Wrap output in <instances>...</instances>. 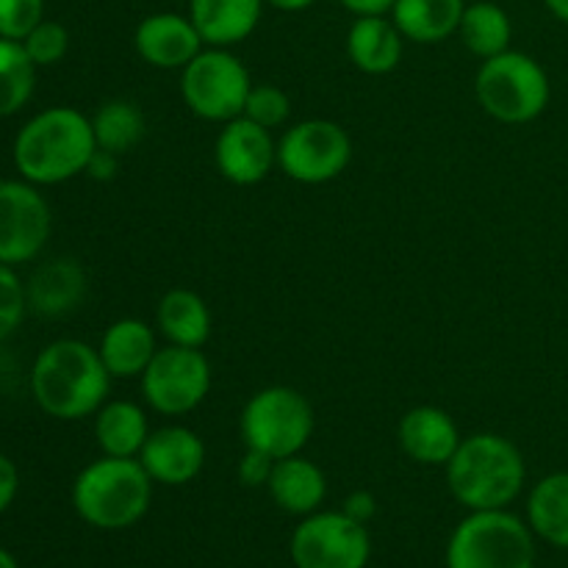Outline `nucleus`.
<instances>
[{"instance_id": "bb28decb", "label": "nucleus", "mask_w": 568, "mask_h": 568, "mask_svg": "<svg viewBox=\"0 0 568 568\" xmlns=\"http://www.w3.org/2000/svg\"><path fill=\"white\" fill-rule=\"evenodd\" d=\"M92 128L100 150L122 155L142 142L148 122H144L142 109L131 100H109L94 111Z\"/></svg>"}, {"instance_id": "2eb2a0df", "label": "nucleus", "mask_w": 568, "mask_h": 568, "mask_svg": "<svg viewBox=\"0 0 568 568\" xmlns=\"http://www.w3.org/2000/svg\"><path fill=\"white\" fill-rule=\"evenodd\" d=\"M139 464L144 466L153 483L161 486H186L203 471L205 444L192 427L166 425L150 433L139 453Z\"/></svg>"}, {"instance_id": "9d476101", "label": "nucleus", "mask_w": 568, "mask_h": 568, "mask_svg": "<svg viewBox=\"0 0 568 568\" xmlns=\"http://www.w3.org/2000/svg\"><path fill=\"white\" fill-rule=\"evenodd\" d=\"M288 549L297 568H366L372 538L364 521L344 510H316L294 527Z\"/></svg>"}, {"instance_id": "cd10ccee", "label": "nucleus", "mask_w": 568, "mask_h": 568, "mask_svg": "<svg viewBox=\"0 0 568 568\" xmlns=\"http://www.w3.org/2000/svg\"><path fill=\"white\" fill-rule=\"evenodd\" d=\"M37 70L22 42L0 37V120L26 109L37 89Z\"/></svg>"}, {"instance_id": "0eeeda50", "label": "nucleus", "mask_w": 568, "mask_h": 568, "mask_svg": "<svg viewBox=\"0 0 568 568\" xmlns=\"http://www.w3.org/2000/svg\"><path fill=\"white\" fill-rule=\"evenodd\" d=\"M239 427H242L244 447L281 460L308 447L316 416L308 397L297 388L266 386L244 403Z\"/></svg>"}, {"instance_id": "393cba45", "label": "nucleus", "mask_w": 568, "mask_h": 568, "mask_svg": "<svg viewBox=\"0 0 568 568\" xmlns=\"http://www.w3.org/2000/svg\"><path fill=\"white\" fill-rule=\"evenodd\" d=\"M527 525L541 541L568 549V471L541 477L527 497Z\"/></svg>"}, {"instance_id": "c9c22d12", "label": "nucleus", "mask_w": 568, "mask_h": 568, "mask_svg": "<svg viewBox=\"0 0 568 568\" xmlns=\"http://www.w3.org/2000/svg\"><path fill=\"white\" fill-rule=\"evenodd\" d=\"M344 514H349L353 516V519H358V521H369L372 516H375V510H377V503H375V497H372L369 491H355V494H349L347 499H344Z\"/></svg>"}, {"instance_id": "4c0bfd02", "label": "nucleus", "mask_w": 568, "mask_h": 568, "mask_svg": "<svg viewBox=\"0 0 568 568\" xmlns=\"http://www.w3.org/2000/svg\"><path fill=\"white\" fill-rule=\"evenodd\" d=\"M264 3H270L272 9H277V11H305V9H311L316 0H264Z\"/></svg>"}, {"instance_id": "f257e3e1", "label": "nucleus", "mask_w": 568, "mask_h": 568, "mask_svg": "<svg viewBox=\"0 0 568 568\" xmlns=\"http://www.w3.org/2000/svg\"><path fill=\"white\" fill-rule=\"evenodd\" d=\"M111 381L98 347L81 338H55L33 358L31 397L50 419L81 422L109 403Z\"/></svg>"}, {"instance_id": "ddd939ff", "label": "nucleus", "mask_w": 568, "mask_h": 568, "mask_svg": "<svg viewBox=\"0 0 568 568\" xmlns=\"http://www.w3.org/2000/svg\"><path fill=\"white\" fill-rule=\"evenodd\" d=\"M216 170L236 186H255L266 181L277 164V142L272 131L255 125L247 116L225 122L214 144Z\"/></svg>"}, {"instance_id": "5701e85b", "label": "nucleus", "mask_w": 568, "mask_h": 568, "mask_svg": "<svg viewBox=\"0 0 568 568\" xmlns=\"http://www.w3.org/2000/svg\"><path fill=\"white\" fill-rule=\"evenodd\" d=\"M26 292L28 308L44 316H61L67 311L78 308V303L83 300L87 275H83L81 264H75L72 258H55L33 272Z\"/></svg>"}, {"instance_id": "1a4fd4ad", "label": "nucleus", "mask_w": 568, "mask_h": 568, "mask_svg": "<svg viewBox=\"0 0 568 568\" xmlns=\"http://www.w3.org/2000/svg\"><path fill=\"white\" fill-rule=\"evenodd\" d=\"M142 383L148 408L161 416H186L205 403L211 392V364L197 347L166 344L153 355Z\"/></svg>"}, {"instance_id": "6ab92c4d", "label": "nucleus", "mask_w": 568, "mask_h": 568, "mask_svg": "<svg viewBox=\"0 0 568 568\" xmlns=\"http://www.w3.org/2000/svg\"><path fill=\"white\" fill-rule=\"evenodd\" d=\"M98 353L111 377L131 381V377L144 375L153 355L159 353V344H155V333L148 322L125 316V320H116L105 327Z\"/></svg>"}, {"instance_id": "58836bf2", "label": "nucleus", "mask_w": 568, "mask_h": 568, "mask_svg": "<svg viewBox=\"0 0 568 568\" xmlns=\"http://www.w3.org/2000/svg\"><path fill=\"white\" fill-rule=\"evenodd\" d=\"M544 3L560 22H568V0H544Z\"/></svg>"}, {"instance_id": "4468645a", "label": "nucleus", "mask_w": 568, "mask_h": 568, "mask_svg": "<svg viewBox=\"0 0 568 568\" xmlns=\"http://www.w3.org/2000/svg\"><path fill=\"white\" fill-rule=\"evenodd\" d=\"M203 37L192 17L175 11L148 14L133 31V48L155 70H183L203 50Z\"/></svg>"}, {"instance_id": "c756f323", "label": "nucleus", "mask_w": 568, "mask_h": 568, "mask_svg": "<svg viewBox=\"0 0 568 568\" xmlns=\"http://www.w3.org/2000/svg\"><path fill=\"white\" fill-rule=\"evenodd\" d=\"M22 48L31 55V61L37 67H53L70 50V33L61 22L55 20H42L26 39H22Z\"/></svg>"}, {"instance_id": "f3484780", "label": "nucleus", "mask_w": 568, "mask_h": 568, "mask_svg": "<svg viewBox=\"0 0 568 568\" xmlns=\"http://www.w3.org/2000/svg\"><path fill=\"white\" fill-rule=\"evenodd\" d=\"M264 0H189V17L209 48H233L253 37Z\"/></svg>"}, {"instance_id": "4be33fe9", "label": "nucleus", "mask_w": 568, "mask_h": 568, "mask_svg": "<svg viewBox=\"0 0 568 568\" xmlns=\"http://www.w3.org/2000/svg\"><path fill=\"white\" fill-rule=\"evenodd\" d=\"M464 9V0H394L388 14L405 39L436 44L458 33Z\"/></svg>"}, {"instance_id": "6e6552de", "label": "nucleus", "mask_w": 568, "mask_h": 568, "mask_svg": "<svg viewBox=\"0 0 568 568\" xmlns=\"http://www.w3.org/2000/svg\"><path fill=\"white\" fill-rule=\"evenodd\" d=\"M253 89L250 70L227 48H203L181 70V98L205 122H231L244 114Z\"/></svg>"}, {"instance_id": "72a5a7b5", "label": "nucleus", "mask_w": 568, "mask_h": 568, "mask_svg": "<svg viewBox=\"0 0 568 568\" xmlns=\"http://www.w3.org/2000/svg\"><path fill=\"white\" fill-rule=\"evenodd\" d=\"M17 491H20V469H17V464L9 455L0 453V514L11 508Z\"/></svg>"}, {"instance_id": "2f4dec72", "label": "nucleus", "mask_w": 568, "mask_h": 568, "mask_svg": "<svg viewBox=\"0 0 568 568\" xmlns=\"http://www.w3.org/2000/svg\"><path fill=\"white\" fill-rule=\"evenodd\" d=\"M44 20V0H0V37L22 42Z\"/></svg>"}, {"instance_id": "20e7f679", "label": "nucleus", "mask_w": 568, "mask_h": 568, "mask_svg": "<svg viewBox=\"0 0 568 568\" xmlns=\"http://www.w3.org/2000/svg\"><path fill=\"white\" fill-rule=\"evenodd\" d=\"M153 505V477L139 458L92 460L72 480V508L98 530H128Z\"/></svg>"}, {"instance_id": "ea45409f", "label": "nucleus", "mask_w": 568, "mask_h": 568, "mask_svg": "<svg viewBox=\"0 0 568 568\" xmlns=\"http://www.w3.org/2000/svg\"><path fill=\"white\" fill-rule=\"evenodd\" d=\"M0 568H20L17 566L14 555H11L9 549H0Z\"/></svg>"}, {"instance_id": "aec40b11", "label": "nucleus", "mask_w": 568, "mask_h": 568, "mask_svg": "<svg viewBox=\"0 0 568 568\" xmlns=\"http://www.w3.org/2000/svg\"><path fill=\"white\" fill-rule=\"evenodd\" d=\"M405 37L386 14L358 17L347 31V55L366 75H388L403 59Z\"/></svg>"}, {"instance_id": "e433bc0d", "label": "nucleus", "mask_w": 568, "mask_h": 568, "mask_svg": "<svg viewBox=\"0 0 568 568\" xmlns=\"http://www.w3.org/2000/svg\"><path fill=\"white\" fill-rule=\"evenodd\" d=\"M347 11H353L355 17H369V14H388L394 6V0H338Z\"/></svg>"}, {"instance_id": "7ed1b4c3", "label": "nucleus", "mask_w": 568, "mask_h": 568, "mask_svg": "<svg viewBox=\"0 0 568 568\" xmlns=\"http://www.w3.org/2000/svg\"><path fill=\"white\" fill-rule=\"evenodd\" d=\"M444 469L453 497L469 510L508 508L527 483L525 455L499 433L466 436Z\"/></svg>"}, {"instance_id": "dca6fc26", "label": "nucleus", "mask_w": 568, "mask_h": 568, "mask_svg": "<svg viewBox=\"0 0 568 568\" xmlns=\"http://www.w3.org/2000/svg\"><path fill=\"white\" fill-rule=\"evenodd\" d=\"M399 449L419 466H447L460 447L458 425L453 416L436 405H416L397 425Z\"/></svg>"}, {"instance_id": "f8f14e48", "label": "nucleus", "mask_w": 568, "mask_h": 568, "mask_svg": "<svg viewBox=\"0 0 568 568\" xmlns=\"http://www.w3.org/2000/svg\"><path fill=\"white\" fill-rule=\"evenodd\" d=\"M53 233V211L39 186L0 181V264L20 266L37 258Z\"/></svg>"}, {"instance_id": "9b49d317", "label": "nucleus", "mask_w": 568, "mask_h": 568, "mask_svg": "<svg viewBox=\"0 0 568 568\" xmlns=\"http://www.w3.org/2000/svg\"><path fill=\"white\" fill-rule=\"evenodd\" d=\"M353 161V139L333 120H305L277 142V166L286 178L308 186L331 183Z\"/></svg>"}, {"instance_id": "39448f33", "label": "nucleus", "mask_w": 568, "mask_h": 568, "mask_svg": "<svg viewBox=\"0 0 568 568\" xmlns=\"http://www.w3.org/2000/svg\"><path fill=\"white\" fill-rule=\"evenodd\" d=\"M480 109L505 125H527L547 111L552 83L547 70L521 50H505L480 64L475 75Z\"/></svg>"}, {"instance_id": "a211bd4d", "label": "nucleus", "mask_w": 568, "mask_h": 568, "mask_svg": "<svg viewBox=\"0 0 568 568\" xmlns=\"http://www.w3.org/2000/svg\"><path fill=\"white\" fill-rule=\"evenodd\" d=\"M266 488H270L272 503L281 510L294 516H311L325 503L327 477L314 460L303 458L300 453L275 460Z\"/></svg>"}, {"instance_id": "b1692460", "label": "nucleus", "mask_w": 568, "mask_h": 568, "mask_svg": "<svg viewBox=\"0 0 568 568\" xmlns=\"http://www.w3.org/2000/svg\"><path fill=\"white\" fill-rule=\"evenodd\" d=\"M155 325L170 344L200 349L211 336V311L192 288H170L159 300Z\"/></svg>"}, {"instance_id": "a878e982", "label": "nucleus", "mask_w": 568, "mask_h": 568, "mask_svg": "<svg viewBox=\"0 0 568 568\" xmlns=\"http://www.w3.org/2000/svg\"><path fill=\"white\" fill-rule=\"evenodd\" d=\"M458 33L466 50L486 61L510 48L514 26H510V17L503 6L491 3V0H477L464 9Z\"/></svg>"}, {"instance_id": "7c9ffc66", "label": "nucleus", "mask_w": 568, "mask_h": 568, "mask_svg": "<svg viewBox=\"0 0 568 568\" xmlns=\"http://www.w3.org/2000/svg\"><path fill=\"white\" fill-rule=\"evenodd\" d=\"M28 311L26 283L17 277L14 266L0 264V342L22 325Z\"/></svg>"}, {"instance_id": "f704fd0d", "label": "nucleus", "mask_w": 568, "mask_h": 568, "mask_svg": "<svg viewBox=\"0 0 568 568\" xmlns=\"http://www.w3.org/2000/svg\"><path fill=\"white\" fill-rule=\"evenodd\" d=\"M116 166H120V155L109 153V150H100L92 155L87 166V175L94 178V181H111L116 175Z\"/></svg>"}, {"instance_id": "c85d7f7f", "label": "nucleus", "mask_w": 568, "mask_h": 568, "mask_svg": "<svg viewBox=\"0 0 568 568\" xmlns=\"http://www.w3.org/2000/svg\"><path fill=\"white\" fill-rule=\"evenodd\" d=\"M242 116H247L255 125L272 131V128L286 125V120L292 116V100L275 83H253Z\"/></svg>"}, {"instance_id": "f03ea898", "label": "nucleus", "mask_w": 568, "mask_h": 568, "mask_svg": "<svg viewBox=\"0 0 568 568\" xmlns=\"http://www.w3.org/2000/svg\"><path fill=\"white\" fill-rule=\"evenodd\" d=\"M98 153L92 116L72 105H50L17 131L11 159L22 181L59 186L83 175Z\"/></svg>"}, {"instance_id": "473e14b6", "label": "nucleus", "mask_w": 568, "mask_h": 568, "mask_svg": "<svg viewBox=\"0 0 568 568\" xmlns=\"http://www.w3.org/2000/svg\"><path fill=\"white\" fill-rule=\"evenodd\" d=\"M272 466H275V460H272L270 455L247 447V453H244L242 460H239V469H236L239 480H242L247 488L266 486V483H270V475H272Z\"/></svg>"}, {"instance_id": "423d86ee", "label": "nucleus", "mask_w": 568, "mask_h": 568, "mask_svg": "<svg viewBox=\"0 0 568 568\" xmlns=\"http://www.w3.org/2000/svg\"><path fill=\"white\" fill-rule=\"evenodd\" d=\"M447 568H536V532L503 510H471L453 530Z\"/></svg>"}, {"instance_id": "412c9836", "label": "nucleus", "mask_w": 568, "mask_h": 568, "mask_svg": "<svg viewBox=\"0 0 568 568\" xmlns=\"http://www.w3.org/2000/svg\"><path fill=\"white\" fill-rule=\"evenodd\" d=\"M150 433L148 414L131 399H109L94 414V438L100 453L111 458H139Z\"/></svg>"}]
</instances>
